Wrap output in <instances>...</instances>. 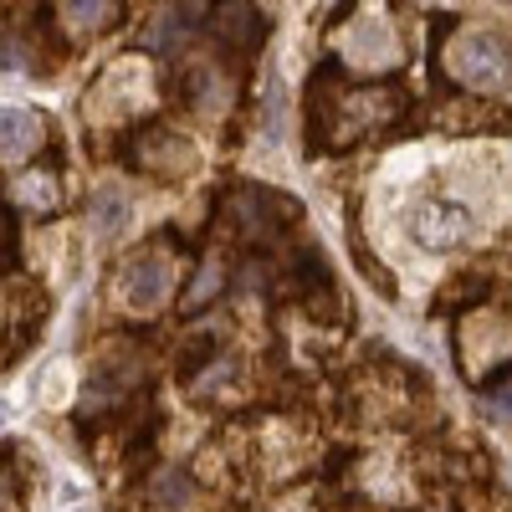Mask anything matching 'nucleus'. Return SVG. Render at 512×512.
<instances>
[{"instance_id": "1", "label": "nucleus", "mask_w": 512, "mask_h": 512, "mask_svg": "<svg viewBox=\"0 0 512 512\" xmlns=\"http://www.w3.org/2000/svg\"><path fill=\"white\" fill-rule=\"evenodd\" d=\"M451 72L477 93H497L512 82V41L497 31H466L451 47Z\"/></svg>"}, {"instance_id": "2", "label": "nucleus", "mask_w": 512, "mask_h": 512, "mask_svg": "<svg viewBox=\"0 0 512 512\" xmlns=\"http://www.w3.org/2000/svg\"><path fill=\"white\" fill-rule=\"evenodd\" d=\"M410 236L425 251H456L461 241H472V210L456 200H431L410 216Z\"/></svg>"}, {"instance_id": "3", "label": "nucleus", "mask_w": 512, "mask_h": 512, "mask_svg": "<svg viewBox=\"0 0 512 512\" xmlns=\"http://www.w3.org/2000/svg\"><path fill=\"white\" fill-rule=\"evenodd\" d=\"M169 282H175V262L164 251H139L123 272V297L134 308H159L169 297Z\"/></svg>"}, {"instance_id": "4", "label": "nucleus", "mask_w": 512, "mask_h": 512, "mask_svg": "<svg viewBox=\"0 0 512 512\" xmlns=\"http://www.w3.org/2000/svg\"><path fill=\"white\" fill-rule=\"evenodd\" d=\"M210 31H216L226 47H241L251 52L256 41H262V16H256L251 0H221V11L210 16Z\"/></svg>"}, {"instance_id": "5", "label": "nucleus", "mask_w": 512, "mask_h": 512, "mask_svg": "<svg viewBox=\"0 0 512 512\" xmlns=\"http://www.w3.org/2000/svg\"><path fill=\"white\" fill-rule=\"evenodd\" d=\"M36 144H41V118L26 108H0V164L36 154Z\"/></svg>"}, {"instance_id": "6", "label": "nucleus", "mask_w": 512, "mask_h": 512, "mask_svg": "<svg viewBox=\"0 0 512 512\" xmlns=\"http://www.w3.org/2000/svg\"><path fill=\"white\" fill-rule=\"evenodd\" d=\"M349 52L359 57V62H390L395 57V41H390V26L384 21H359L354 31H349Z\"/></svg>"}, {"instance_id": "7", "label": "nucleus", "mask_w": 512, "mask_h": 512, "mask_svg": "<svg viewBox=\"0 0 512 512\" xmlns=\"http://www.w3.org/2000/svg\"><path fill=\"white\" fill-rule=\"evenodd\" d=\"M113 11H118V0H62V16H67L77 31H98Z\"/></svg>"}, {"instance_id": "8", "label": "nucleus", "mask_w": 512, "mask_h": 512, "mask_svg": "<svg viewBox=\"0 0 512 512\" xmlns=\"http://www.w3.org/2000/svg\"><path fill=\"white\" fill-rule=\"evenodd\" d=\"M123 221H128V200L113 195V190H103V195L93 200V231H98V236H118Z\"/></svg>"}, {"instance_id": "9", "label": "nucleus", "mask_w": 512, "mask_h": 512, "mask_svg": "<svg viewBox=\"0 0 512 512\" xmlns=\"http://www.w3.org/2000/svg\"><path fill=\"white\" fill-rule=\"evenodd\" d=\"M190 497H195V482L180 472V466H169V472L154 477V502H159V507H185Z\"/></svg>"}, {"instance_id": "10", "label": "nucleus", "mask_w": 512, "mask_h": 512, "mask_svg": "<svg viewBox=\"0 0 512 512\" xmlns=\"http://www.w3.org/2000/svg\"><path fill=\"white\" fill-rule=\"evenodd\" d=\"M185 31H190V16H185V11H164V16L149 26V47H154V52H175Z\"/></svg>"}, {"instance_id": "11", "label": "nucleus", "mask_w": 512, "mask_h": 512, "mask_svg": "<svg viewBox=\"0 0 512 512\" xmlns=\"http://www.w3.org/2000/svg\"><path fill=\"white\" fill-rule=\"evenodd\" d=\"M16 195H21V205H36V210L52 205V185H41V175H21L16 180Z\"/></svg>"}, {"instance_id": "12", "label": "nucleus", "mask_w": 512, "mask_h": 512, "mask_svg": "<svg viewBox=\"0 0 512 512\" xmlns=\"http://www.w3.org/2000/svg\"><path fill=\"white\" fill-rule=\"evenodd\" d=\"M216 287H221V262H205V277H200V282L190 287V303L200 308V303H205V297L216 292Z\"/></svg>"}, {"instance_id": "13", "label": "nucleus", "mask_w": 512, "mask_h": 512, "mask_svg": "<svg viewBox=\"0 0 512 512\" xmlns=\"http://www.w3.org/2000/svg\"><path fill=\"white\" fill-rule=\"evenodd\" d=\"M492 410H497L502 420H512V384H497V379H492Z\"/></svg>"}, {"instance_id": "14", "label": "nucleus", "mask_w": 512, "mask_h": 512, "mask_svg": "<svg viewBox=\"0 0 512 512\" xmlns=\"http://www.w3.org/2000/svg\"><path fill=\"white\" fill-rule=\"evenodd\" d=\"M6 502H11V492H6V482H0V512H6Z\"/></svg>"}, {"instance_id": "15", "label": "nucleus", "mask_w": 512, "mask_h": 512, "mask_svg": "<svg viewBox=\"0 0 512 512\" xmlns=\"http://www.w3.org/2000/svg\"><path fill=\"white\" fill-rule=\"evenodd\" d=\"M0 241H6V221H0Z\"/></svg>"}, {"instance_id": "16", "label": "nucleus", "mask_w": 512, "mask_h": 512, "mask_svg": "<svg viewBox=\"0 0 512 512\" xmlns=\"http://www.w3.org/2000/svg\"><path fill=\"white\" fill-rule=\"evenodd\" d=\"M425 6H441V0H425Z\"/></svg>"}, {"instance_id": "17", "label": "nucleus", "mask_w": 512, "mask_h": 512, "mask_svg": "<svg viewBox=\"0 0 512 512\" xmlns=\"http://www.w3.org/2000/svg\"><path fill=\"white\" fill-rule=\"evenodd\" d=\"M507 6H512V0H507Z\"/></svg>"}]
</instances>
